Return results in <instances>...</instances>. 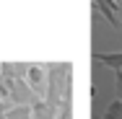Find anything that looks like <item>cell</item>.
<instances>
[{"label": "cell", "mask_w": 122, "mask_h": 119, "mask_svg": "<svg viewBox=\"0 0 122 119\" xmlns=\"http://www.w3.org/2000/svg\"><path fill=\"white\" fill-rule=\"evenodd\" d=\"M91 8H94V13L104 16L112 26H122V21H120V3H114V0H91Z\"/></svg>", "instance_id": "cell-1"}, {"label": "cell", "mask_w": 122, "mask_h": 119, "mask_svg": "<svg viewBox=\"0 0 122 119\" xmlns=\"http://www.w3.org/2000/svg\"><path fill=\"white\" fill-rule=\"evenodd\" d=\"M91 60H94V62H101V65H107V67L122 70V52H94Z\"/></svg>", "instance_id": "cell-2"}, {"label": "cell", "mask_w": 122, "mask_h": 119, "mask_svg": "<svg viewBox=\"0 0 122 119\" xmlns=\"http://www.w3.org/2000/svg\"><path fill=\"white\" fill-rule=\"evenodd\" d=\"M104 119H122V98L112 101V104L107 106V114H104Z\"/></svg>", "instance_id": "cell-4"}, {"label": "cell", "mask_w": 122, "mask_h": 119, "mask_svg": "<svg viewBox=\"0 0 122 119\" xmlns=\"http://www.w3.org/2000/svg\"><path fill=\"white\" fill-rule=\"evenodd\" d=\"M26 78H29L31 91H42V88H39V86H42V80H44V70H42V65H29Z\"/></svg>", "instance_id": "cell-3"}]
</instances>
